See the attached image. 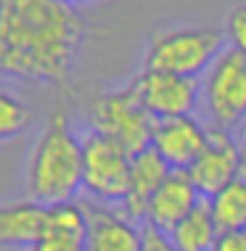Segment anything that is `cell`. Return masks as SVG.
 Instances as JSON below:
<instances>
[{"label":"cell","instance_id":"cell-2","mask_svg":"<svg viewBox=\"0 0 246 251\" xmlns=\"http://www.w3.org/2000/svg\"><path fill=\"white\" fill-rule=\"evenodd\" d=\"M82 188V140L69 127L66 111H58L45 125L27 167V191L32 201L45 206L74 201Z\"/></svg>","mask_w":246,"mask_h":251},{"label":"cell","instance_id":"cell-18","mask_svg":"<svg viewBox=\"0 0 246 251\" xmlns=\"http://www.w3.org/2000/svg\"><path fill=\"white\" fill-rule=\"evenodd\" d=\"M228 43L230 48L241 50L246 56V5H238V8L230 11L228 16Z\"/></svg>","mask_w":246,"mask_h":251},{"label":"cell","instance_id":"cell-8","mask_svg":"<svg viewBox=\"0 0 246 251\" xmlns=\"http://www.w3.org/2000/svg\"><path fill=\"white\" fill-rule=\"evenodd\" d=\"M241 172V146L236 143L228 130L209 127V143L193 161V167L188 169L201 199H212L215 193H220Z\"/></svg>","mask_w":246,"mask_h":251},{"label":"cell","instance_id":"cell-10","mask_svg":"<svg viewBox=\"0 0 246 251\" xmlns=\"http://www.w3.org/2000/svg\"><path fill=\"white\" fill-rule=\"evenodd\" d=\"M201 201L204 199L196 191L191 175L186 169H172L167 175V180L162 182V188L156 191V196L151 199V206H148L143 225H154L164 230V233H172Z\"/></svg>","mask_w":246,"mask_h":251},{"label":"cell","instance_id":"cell-12","mask_svg":"<svg viewBox=\"0 0 246 251\" xmlns=\"http://www.w3.org/2000/svg\"><path fill=\"white\" fill-rule=\"evenodd\" d=\"M172 172V167L162 159L154 148L138 153L133 159V175H130V191L127 199L122 203V212L127 220H133L135 225H143L151 206V199L162 188V182L167 180V175Z\"/></svg>","mask_w":246,"mask_h":251},{"label":"cell","instance_id":"cell-11","mask_svg":"<svg viewBox=\"0 0 246 251\" xmlns=\"http://www.w3.org/2000/svg\"><path fill=\"white\" fill-rule=\"evenodd\" d=\"M87 209V251H143V230L127 220L125 214L114 212L106 206H93L82 201Z\"/></svg>","mask_w":246,"mask_h":251},{"label":"cell","instance_id":"cell-9","mask_svg":"<svg viewBox=\"0 0 246 251\" xmlns=\"http://www.w3.org/2000/svg\"><path fill=\"white\" fill-rule=\"evenodd\" d=\"M209 143V127H204L199 119L191 117H172L156 119L151 148L162 156L172 169H188L201 156Z\"/></svg>","mask_w":246,"mask_h":251},{"label":"cell","instance_id":"cell-13","mask_svg":"<svg viewBox=\"0 0 246 251\" xmlns=\"http://www.w3.org/2000/svg\"><path fill=\"white\" fill-rule=\"evenodd\" d=\"M48 235V206L16 201L0 206V249H32Z\"/></svg>","mask_w":246,"mask_h":251},{"label":"cell","instance_id":"cell-5","mask_svg":"<svg viewBox=\"0 0 246 251\" xmlns=\"http://www.w3.org/2000/svg\"><path fill=\"white\" fill-rule=\"evenodd\" d=\"M135 156L125 146L114 143L101 132H90L82 140V188L95 201L125 203L130 191Z\"/></svg>","mask_w":246,"mask_h":251},{"label":"cell","instance_id":"cell-6","mask_svg":"<svg viewBox=\"0 0 246 251\" xmlns=\"http://www.w3.org/2000/svg\"><path fill=\"white\" fill-rule=\"evenodd\" d=\"M90 122H93V132L111 138L114 143L125 146L133 156L151 148L156 119L138 103V98L133 96L130 87L104 93L95 100Z\"/></svg>","mask_w":246,"mask_h":251},{"label":"cell","instance_id":"cell-23","mask_svg":"<svg viewBox=\"0 0 246 251\" xmlns=\"http://www.w3.org/2000/svg\"><path fill=\"white\" fill-rule=\"evenodd\" d=\"M64 3H69V5H82V3H93V0H64Z\"/></svg>","mask_w":246,"mask_h":251},{"label":"cell","instance_id":"cell-3","mask_svg":"<svg viewBox=\"0 0 246 251\" xmlns=\"http://www.w3.org/2000/svg\"><path fill=\"white\" fill-rule=\"evenodd\" d=\"M228 32L217 26H180L154 35L146 50V69L193 77L207 74L217 56L228 48Z\"/></svg>","mask_w":246,"mask_h":251},{"label":"cell","instance_id":"cell-17","mask_svg":"<svg viewBox=\"0 0 246 251\" xmlns=\"http://www.w3.org/2000/svg\"><path fill=\"white\" fill-rule=\"evenodd\" d=\"M32 125V111L29 106L22 103L16 96L0 90V143L11 138H19L29 130Z\"/></svg>","mask_w":246,"mask_h":251},{"label":"cell","instance_id":"cell-21","mask_svg":"<svg viewBox=\"0 0 246 251\" xmlns=\"http://www.w3.org/2000/svg\"><path fill=\"white\" fill-rule=\"evenodd\" d=\"M215 251H246V227L222 230L215 243Z\"/></svg>","mask_w":246,"mask_h":251},{"label":"cell","instance_id":"cell-15","mask_svg":"<svg viewBox=\"0 0 246 251\" xmlns=\"http://www.w3.org/2000/svg\"><path fill=\"white\" fill-rule=\"evenodd\" d=\"M207 201L212 206V214H215L220 233L222 230L246 227V175L244 172L230 185H225L220 193H215Z\"/></svg>","mask_w":246,"mask_h":251},{"label":"cell","instance_id":"cell-14","mask_svg":"<svg viewBox=\"0 0 246 251\" xmlns=\"http://www.w3.org/2000/svg\"><path fill=\"white\" fill-rule=\"evenodd\" d=\"M169 238H172L177 251H215V243L220 238V227H217V222H215L209 201L204 199L199 206L169 233Z\"/></svg>","mask_w":246,"mask_h":251},{"label":"cell","instance_id":"cell-22","mask_svg":"<svg viewBox=\"0 0 246 251\" xmlns=\"http://www.w3.org/2000/svg\"><path fill=\"white\" fill-rule=\"evenodd\" d=\"M241 169H244V175H246V135H244V140H241Z\"/></svg>","mask_w":246,"mask_h":251},{"label":"cell","instance_id":"cell-1","mask_svg":"<svg viewBox=\"0 0 246 251\" xmlns=\"http://www.w3.org/2000/svg\"><path fill=\"white\" fill-rule=\"evenodd\" d=\"M85 22L64 0H0V74L72 90Z\"/></svg>","mask_w":246,"mask_h":251},{"label":"cell","instance_id":"cell-7","mask_svg":"<svg viewBox=\"0 0 246 251\" xmlns=\"http://www.w3.org/2000/svg\"><path fill=\"white\" fill-rule=\"evenodd\" d=\"M127 87L154 119L191 117L201 96L199 79L154 69H143L138 77L130 79Z\"/></svg>","mask_w":246,"mask_h":251},{"label":"cell","instance_id":"cell-16","mask_svg":"<svg viewBox=\"0 0 246 251\" xmlns=\"http://www.w3.org/2000/svg\"><path fill=\"white\" fill-rule=\"evenodd\" d=\"M87 230H90V220L82 201H64L48 206V235L87 241Z\"/></svg>","mask_w":246,"mask_h":251},{"label":"cell","instance_id":"cell-4","mask_svg":"<svg viewBox=\"0 0 246 251\" xmlns=\"http://www.w3.org/2000/svg\"><path fill=\"white\" fill-rule=\"evenodd\" d=\"M201 100L209 114V127L233 132L246 122V56L236 48H225L204 74Z\"/></svg>","mask_w":246,"mask_h":251},{"label":"cell","instance_id":"cell-20","mask_svg":"<svg viewBox=\"0 0 246 251\" xmlns=\"http://www.w3.org/2000/svg\"><path fill=\"white\" fill-rule=\"evenodd\" d=\"M29 251H87L85 241H72V238H58V235H45L40 243H35Z\"/></svg>","mask_w":246,"mask_h":251},{"label":"cell","instance_id":"cell-19","mask_svg":"<svg viewBox=\"0 0 246 251\" xmlns=\"http://www.w3.org/2000/svg\"><path fill=\"white\" fill-rule=\"evenodd\" d=\"M143 230V251H177L169 233L154 227V225H140Z\"/></svg>","mask_w":246,"mask_h":251}]
</instances>
